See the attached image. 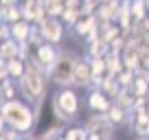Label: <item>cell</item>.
Returning <instances> with one entry per match:
<instances>
[{
    "label": "cell",
    "instance_id": "obj_1",
    "mask_svg": "<svg viewBox=\"0 0 149 140\" xmlns=\"http://www.w3.org/2000/svg\"><path fill=\"white\" fill-rule=\"evenodd\" d=\"M48 83H51L48 72L42 70L40 66H35L31 59H29L22 79L18 81V90H20V96H22L29 105H35L37 114H40V105H42V101L46 98V94H48Z\"/></svg>",
    "mask_w": 149,
    "mask_h": 140
},
{
    "label": "cell",
    "instance_id": "obj_2",
    "mask_svg": "<svg viewBox=\"0 0 149 140\" xmlns=\"http://www.w3.org/2000/svg\"><path fill=\"white\" fill-rule=\"evenodd\" d=\"M0 114L5 116L7 127L20 131L26 140L33 136V129H35V125H37V112H33V107L24 98L5 101L2 107H0Z\"/></svg>",
    "mask_w": 149,
    "mask_h": 140
},
{
    "label": "cell",
    "instance_id": "obj_3",
    "mask_svg": "<svg viewBox=\"0 0 149 140\" xmlns=\"http://www.w3.org/2000/svg\"><path fill=\"white\" fill-rule=\"evenodd\" d=\"M51 110H53L55 121L61 123V125H68L70 121H74L81 110V98L77 94V90L74 88H57L51 98Z\"/></svg>",
    "mask_w": 149,
    "mask_h": 140
},
{
    "label": "cell",
    "instance_id": "obj_4",
    "mask_svg": "<svg viewBox=\"0 0 149 140\" xmlns=\"http://www.w3.org/2000/svg\"><path fill=\"white\" fill-rule=\"evenodd\" d=\"M77 59H79V55L74 51H70V48H59V57H57V61L53 64L51 72H48L51 83L59 85V88H70Z\"/></svg>",
    "mask_w": 149,
    "mask_h": 140
},
{
    "label": "cell",
    "instance_id": "obj_5",
    "mask_svg": "<svg viewBox=\"0 0 149 140\" xmlns=\"http://www.w3.org/2000/svg\"><path fill=\"white\" fill-rule=\"evenodd\" d=\"M40 28V35H42L44 42L53 44V46H59L61 40H64V22L59 18H46L37 24Z\"/></svg>",
    "mask_w": 149,
    "mask_h": 140
},
{
    "label": "cell",
    "instance_id": "obj_6",
    "mask_svg": "<svg viewBox=\"0 0 149 140\" xmlns=\"http://www.w3.org/2000/svg\"><path fill=\"white\" fill-rule=\"evenodd\" d=\"M94 85V77H92V68H90V59L86 55H79L77 64H74V75H72V83L70 88H92Z\"/></svg>",
    "mask_w": 149,
    "mask_h": 140
},
{
    "label": "cell",
    "instance_id": "obj_7",
    "mask_svg": "<svg viewBox=\"0 0 149 140\" xmlns=\"http://www.w3.org/2000/svg\"><path fill=\"white\" fill-rule=\"evenodd\" d=\"M57 57H59V46H53V44L44 42V44L37 46V51H35V55L31 57V61L35 66H40L42 70L51 72V68H53V64L57 61Z\"/></svg>",
    "mask_w": 149,
    "mask_h": 140
},
{
    "label": "cell",
    "instance_id": "obj_8",
    "mask_svg": "<svg viewBox=\"0 0 149 140\" xmlns=\"http://www.w3.org/2000/svg\"><path fill=\"white\" fill-rule=\"evenodd\" d=\"M86 129H88L90 136H94V138H110L112 136V129H114V125L110 123V118L105 116V114H90V118L86 121Z\"/></svg>",
    "mask_w": 149,
    "mask_h": 140
},
{
    "label": "cell",
    "instance_id": "obj_9",
    "mask_svg": "<svg viewBox=\"0 0 149 140\" xmlns=\"http://www.w3.org/2000/svg\"><path fill=\"white\" fill-rule=\"evenodd\" d=\"M22 18L31 24H40L42 20H46V5H44L42 0H22Z\"/></svg>",
    "mask_w": 149,
    "mask_h": 140
},
{
    "label": "cell",
    "instance_id": "obj_10",
    "mask_svg": "<svg viewBox=\"0 0 149 140\" xmlns=\"http://www.w3.org/2000/svg\"><path fill=\"white\" fill-rule=\"evenodd\" d=\"M86 103H88V110L92 114H107V110L112 107V103H114V101H112L103 90L90 88L88 96H86Z\"/></svg>",
    "mask_w": 149,
    "mask_h": 140
},
{
    "label": "cell",
    "instance_id": "obj_11",
    "mask_svg": "<svg viewBox=\"0 0 149 140\" xmlns=\"http://www.w3.org/2000/svg\"><path fill=\"white\" fill-rule=\"evenodd\" d=\"M9 31H11V37H13L18 44H24V42H29V37H31L33 24L26 22V20H20V22L9 24Z\"/></svg>",
    "mask_w": 149,
    "mask_h": 140
},
{
    "label": "cell",
    "instance_id": "obj_12",
    "mask_svg": "<svg viewBox=\"0 0 149 140\" xmlns=\"http://www.w3.org/2000/svg\"><path fill=\"white\" fill-rule=\"evenodd\" d=\"M0 57L5 61L9 59H15V57H20V44L15 42L13 37H7L0 42Z\"/></svg>",
    "mask_w": 149,
    "mask_h": 140
},
{
    "label": "cell",
    "instance_id": "obj_13",
    "mask_svg": "<svg viewBox=\"0 0 149 140\" xmlns=\"http://www.w3.org/2000/svg\"><path fill=\"white\" fill-rule=\"evenodd\" d=\"M132 127H134V134L138 136V138H147V129H149V112H147V110L134 114V123H132Z\"/></svg>",
    "mask_w": 149,
    "mask_h": 140
},
{
    "label": "cell",
    "instance_id": "obj_14",
    "mask_svg": "<svg viewBox=\"0 0 149 140\" xmlns=\"http://www.w3.org/2000/svg\"><path fill=\"white\" fill-rule=\"evenodd\" d=\"M130 92L134 94L136 98L149 96V77H145V75H136L134 83L130 85Z\"/></svg>",
    "mask_w": 149,
    "mask_h": 140
},
{
    "label": "cell",
    "instance_id": "obj_15",
    "mask_svg": "<svg viewBox=\"0 0 149 140\" xmlns=\"http://www.w3.org/2000/svg\"><path fill=\"white\" fill-rule=\"evenodd\" d=\"M18 81H13L11 77H7L5 81H0V96H2V101H13V98H18Z\"/></svg>",
    "mask_w": 149,
    "mask_h": 140
},
{
    "label": "cell",
    "instance_id": "obj_16",
    "mask_svg": "<svg viewBox=\"0 0 149 140\" xmlns=\"http://www.w3.org/2000/svg\"><path fill=\"white\" fill-rule=\"evenodd\" d=\"M24 70H26V61L20 59V57L7 61V72H9V77H11L13 81H20V79H22Z\"/></svg>",
    "mask_w": 149,
    "mask_h": 140
},
{
    "label": "cell",
    "instance_id": "obj_17",
    "mask_svg": "<svg viewBox=\"0 0 149 140\" xmlns=\"http://www.w3.org/2000/svg\"><path fill=\"white\" fill-rule=\"evenodd\" d=\"M130 2H132V18H134V22H140V20L149 18L147 15L149 7L145 0H130Z\"/></svg>",
    "mask_w": 149,
    "mask_h": 140
},
{
    "label": "cell",
    "instance_id": "obj_18",
    "mask_svg": "<svg viewBox=\"0 0 149 140\" xmlns=\"http://www.w3.org/2000/svg\"><path fill=\"white\" fill-rule=\"evenodd\" d=\"M64 138L66 140H88L90 134H88V129H86L84 125H81V127H68V125H66Z\"/></svg>",
    "mask_w": 149,
    "mask_h": 140
},
{
    "label": "cell",
    "instance_id": "obj_19",
    "mask_svg": "<svg viewBox=\"0 0 149 140\" xmlns=\"http://www.w3.org/2000/svg\"><path fill=\"white\" fill-rule=\"evenodd\" d=\"M79 18H81V11H79V9H64V13H61L59 20H61L64 24H70V26H74Z\"/></svg>",
    "mask_w": 149,
    "mask_h": 140
},
{
    "label": "cell",
    "instance_id": "obj_20",
    "mask_svg": "<svg viewBox=\"0 0 149 140\" xmlns=\"http://www.w3.org/2000/svg\"><path fill=\"white\" fill-rule=\"evenodd\" d=\"M134 79H136V72H132V70H123L121 75H116V81H118V85L121 88H130L132 83H134Z\"/></svg>",
    "mask_w": 149,
    "mask_h": 140
},
{
    "label": "cell",
    "instance_id": "obj_21",
    "mask_svg": "<svg viewBox=\"0 0 149 140\" xmlns=\"http://www.w3.org/2000/svg\"><path fill=\"white\" fill-rule=\"evenodd\" d=\"M0 138H2V140H26L22 134H20V131L11 129V127H7V129H5V134L0 136Z\"/></svg>",
    "mask_w": 149,
    "mask_h": 140
},
{
    "label": "cell",
    "instance_id": "obj_22",
    "mask_svg": "<svg viewBox=\"0 0 149 140\" xmlns=\"http://www.w3.org/2000/svg\"><path fill=\"white\" fill-rule=\"evenodd\" d=\"M5 129H7V121H5V116L0 114V136L5 134Z\"/></svg>",
    "mask_w": 149,
    "mask_h": 140
},
{
    "label": "cell",
    "instance_id": "obj_23",
    "mask_svg": "<svg viewBox=\"0 0 149 140\" xmlns=\"http://www.w3.org/2000/svg\"><path fill=\"white\" fill-rule=\"evenodd\" d=\"M29 140H44V138H42V136H31Z\"/></svg>",
    "mask_w": 149,
    "mask_h": 140
},
{
    "label": "cell",
    "instance_id": "obj_24",
    "mask_svg": "<svg viewBox=\"0 0 149 140\" xmlns=\"http://www.w3.org/2000/svg\"><path fill=\"white\" fill-rule=\"evenodd\" d=\"M88 140H101V138H94V136H90V138Z\"/></svg>",
    "mask_w": 149,
    "mask_h": 140
},
{
    "label": "cell",
    "instance_id": "obj_25",
    "mask_svg": "<svg viewBox=\"0 0 149 140\" xmlns=\"http://www.w3.org/2000/svg\"><path fill=\"white\" fill-rule=\"evenodd\" d=\"M147 112H149V96H147Z\"/></svg>",
    "mask_w": 149,
    "mask_h": 140
},
{
    "label": "cell",
    "instance_id": "obj_26",
    "mask_svg": "<svg viewBox=\"0 0 149 140\" xmlns=\"http://www.w3.org/2000/svg\"><path fill=\"white\" fill-rule=\"evenodd\" d=\"M2 103H5V101H2V96H0V107H2Z\"/></svg>",
    "mask_w": 149,
    "mask_h": 140
},
{
    "label": "cell",
    "instance_id": "obj_27",
    "mask_svg": "<svg viewBox=\"0 0 149 140\" xmlns=\"http://www.w3.org/2000/svg\"><path fill=\"white\" fill-rule=\"evenodd\" d=\"M147 140H149V129H147Z\"/></svg>",
    "mask_w": 149,
    "mask_h": 140
},
{
    "label": "cell",
    "instance_id": "obj_28",
    "mask_svg": "<svg viewBox=\"0 0 149 140\" xmlns=\"http://www.w3.org/2000/svg\"><path fill=\"white\" fill-rule=\"evenodd\" d=\"M105 140H110V138H105Z\"/></svg>",
    "mask_w": 149,
    "mask_h": 140
},
{
    "label": "cell",
    "instance_id": "obj_29",
    "mask_svg": "<svg viewBox=\"0 0 149 140\" xmlns=\"http://www.w3.org/2000/svg\"><path fill=\"white\" fill-rule=\"evenodd\" d=\"M15 2H18V0H15Z\"/></svg>",
    "mask_w": 149,
    "mask_h": 140
}]
</instances>
